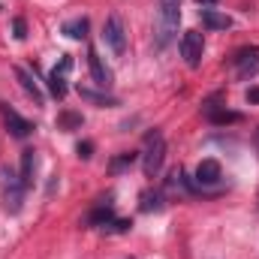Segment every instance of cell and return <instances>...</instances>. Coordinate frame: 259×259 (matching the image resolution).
Returning <instances> with one entry per match:
<instances>
[{
  "label": "cell",
  "instance_id": "cb8c5ba5",
  "mask_svg": "<svg viewBox=\"0 0 259 259\" xmlns=\"http://www.w3.org/2000/svg\"><path fill=\"white\" fill-rule=\"evenodd\" d=\"M247 103H259V88H250L247 91Z\"/></svg>",
  "mask_w": 259,
  "mask_h": 259
},
{
  "label": "cell",
  "instance_id": "7c38bea8",
  "mask_svg": "<svg viewBox=\"0 0 259 259\" xmlns=\"http://www.w3.org/2000/svg\"><path fill=\"white\" fill-rule=\"evenodd\" d=\"M199 15H202V24H205V27H211V30H226V27H232V18H229L226 12H217V9H202Z\"/></svg>",
  "mask_w": 259,
  "mask_h": 259
},
{
  "label": "cell",
  "instance_id": "ac0fdd59",
  "mask_svg": "<svg viewBox=\"0 0 259 259\" xmlns=\"http://www.w3.org/2000/svg\"><path fill=\"white\" fill-rule=\"evenodd\" d=\"M133 163H136V154H118V157H115V160L109 163V172H112V175H118V172L130 169Z\"/></svg>",
  "mask_w": 259,
  "mask_h": 259
},
{
  "label": "cell",
  "instance_id": "8fae6325",
  "mask_svg": "<svg viewBox=\"0 0 259 259\" xmlns=\"http://www.w3.org/2000/svg\"><path fill=\"white\" fill-rule=\"evenodd\" d=\"M24 190H27V187H24V184H21V178H18V181H12V175H9V184H6V211H9V214H18V211H21V199H24Z\"/></svg>",
  "mask_w": 259,
  "mask_h": 259
},
{
  "label": "cell",
  "instance_id": "9a60e30c",
  "mask_svg": "<svg viewBox=\"0 0 259 259\" xmlns=\"http://www.w3.org/2000/svg\"><path fill=\"white\" fill-rule=\"evenodd\" d=\"M78 97L88 100V103H94V106H118L115 97H109V94H97V91H91V88H78Z\"/></svg>",
  "mask_w": 259,
  "mask_h": 259
},
{
  "label": "cell",
  "instance_id": "30bf717a",
  "mask_svg": "<svg viewBox=\"0 0 259 259\" xmlns=\"http://www.w3.org/2000/svg\"><path fill=\"white\" fill-rule=\"evenodd\" d=\"M205 118H208L211 124H217V127H226V124H238V121H241V115H238V112L220 109V106H214V103H208V106H205Z\"/></svg>",
  "mask_w": 259,
  "mask_h": 259
},
{
  "label": "cell",
  "instance_id": "603a6c76",
  "mask_svg": "<svg viewBox=\"0 0 259 259\" xmlns=\"http://www.w3.org/2000/svg\"><path fill=\"white\" fill-rule=\"evenodd\" d=\"M12 30H15V39H24V36H27V24H24V18H12Z\"/></svg>",
  "mask_w": 259,
  "mask_h": 259
},
{
  "label": "cell",
  "instance_id": "484cf974",
  "mask_svg": "<svg viewBox=\"0 0 259 259\" xmlns=\"http://www.w3.org/2000/svg\"><path fill=\"white\" fill-rule=\"evenodd\" d=\"M253 142H256V151H259V130H256V139H253Z\"/></svg>",
  "mask_w": 259,
  "mask_h": 259
},
{
  "label": "cell",
  "instance_id": "277c9868",
  "mask_svg": "<svg viewBox=\"0 0 259 259\" xmlns=\"http://www.w3.org/2000/svg\"><path fill=\"white\" fill-rule=\"evenodd\" d=\"M232 66H235V75L238 78H250L259 72V49L250 46V49H241L232 55Z\"/></svg>",
  "mask_w": 259,
  "mask_h": 259
},
{
  "label": "cell",
  "instance_id": "e0dca14e",
  "mask_svg": "<svg viewBox=\"0 0 259 259\" xmlns=\"http://www.w3.org/2000/svg\"><path fill=\"white\" fill-rule=\"evenodd\" d=\"M64 33L69 39H84V36H88V18H72V21H66Z\"/></svg>",
  "mask_w": 259,
  "mask_h": 259
},
{
  "label": "cell",
  "instance_id": "4fadbf2b",
  "mask_svg": "<svg viewBox=\"0 0 259 259\" xmlns=\"http://www.w3.org/2000/svg\"><path fill=\"white\" fill-rule=\"evenodd\" d=\"M33 172H36V151L27 148V151H21V184L24 187L33 184Z\"/></svg>",
  "mask_w": 259,
  "mask_h": 259
},
{
  "label": "cell",
  "instance_id": "44dd1931",
  "mask_svg": "<svg viewBox=\"0 0 259 259\" xmlns=\"http://www.w3.org/2000/svg\"><path fill=\"white\" fill-rule=\"evenodd\" d=\"M130 226H133L130 220H109L103 229H106L109 235H121V232H130Z\"/></svg>",
  "mask_w": 259,
  "mask_h": 259
},
{
  "label": "cell",
  "instance_id": "d6986e66",
  "mask_svg": "<svg viewBox=\"0 0 259 259\" xmlns=\"http://www.w3.org/2000/svg\"><path fill=\"white\" fill-rule=\"evenodd\" d=\"M58 127L61 130H78L81 127V115H75V112H61V115H58Z\"/></svg>",
  "mask_w": 259,
  "mask_h": 259
},
{
  "label": "cell",
  "instance_id": "3957f363",
  "mask_svg": "<svg viewBox=\"0 0 259 259\" xmlns=\"http://www.w3.org/2000/svg\"><path fill=\"white\" fill-rule=\"evenodd\" d=\"M103 42H106L115 55H124V52H127V30H124L121 15L112 12V15L103 21Z\"/></svg>",
  "mask_w": 259,
  "mask_h": 259
},
{
  "label": "cell",
  "instance_id": "5bb4252c",
  "mask_svg": "<svg viewBox=\"0 0 259 259\" xmlns=\"http://www.w3.org/2000/svg\"><path fill=\"white\" fill-rule=\"evenodd\" d=\"M109 220H112V202H106V199H103V202L88 214V220H84V223H88V226H106Z\"/></svg>",
  "mask_w": 259,
  "mask_h": 259
},
{
  "label": "cell",
  "instance_id": "9c48e42d",
  "mask_svg": "<svg viewBox=\"0 0 259 259\" xmlns=\"http://www.w3.org/2000/svg\"><path fill=\"white\" fill-rule=\"evenodd\" d=\"M15 78H18V84L24 88V94H27V97H33V103H36V106H42V103H46V97H42L39 84L33 81V75H30L24 66H15Z\"/></svg>",
  "mask_w": 259,
  "mask_h": 259
},
{
  "label": "cell",
  "instance_id": "d4e9b609",
  "mask_svg": "<svg viewBox=\"0 0 259 259\" xmlns=\"http://www.w3.org/2000/svg\"><path fill=\"white\" fill-rule=\"evenodd\" d=\"M196 3H202V6H214V3H220V0H196Z\"/></svg>",
  "mask_w": 259,
  "mask_h": 259
},
{
  "label": "cell",
  "instance_id": "2e32d148",
  "mask_svg": "<svg viewBox=\"0 0 259 259\" xmlns=\"http://www.w3.org/2000/svg\"><path fill=\"white\" fill-rule=\"evenodd\" d=\"M66 72H61V69H52L49 72V91H52V97H58V100H64L66 97Z\"/></svg>",
  "mask_w": 259,
  "mask_h": 259
},
{
  "label": "cell",
  "instance_id": "52a82bcc",
  "mask_svg": "<svg viewBox=\"0 0 259 259\" xmlns=\"http://www.w3.org/2000/svg\"><path fill=\"white\" fill-rule=\"evenodd\" d=\"M220 178H223V172H220V163L217 160H202L196 166V190L205 187V184H217Z\"/></svg>",
  "mask_w": 259,
  "mask_h": 259
},
{
  "label": "cell",
  "instance_id": "6da1fadb",
  "mask_svg": "<svg viewBox=\"0 0 259 259\" xmlns=\"http://www.w3.org/2000/svg\"><path fill=\"white\" fill-rule=\"evenodd\" d=\"M178 21H181V9L175 0H163L157 6V21H154V39H157V49H166L175 33H178Z\"/></svg>",
  "mask_w": 259,
  "mask_h": 259
},
{
  "label": "cell",
  "instance_id": "5b68a950",
  "mask_svg": "<svg viewBox=\"0 0 259 259\" xmlns=\"http://www.w3.org/2000/svg\"><path fill=\"white\" fill-rule=\"evenodd\" d=\"M202 52H205L202 33L187 30V33L181 36V58L187 61V66H199V64H202Z\"/></svg>",
  "mask_w": 259,
  "mask_h": 259
},
{
  "label": "cell",
  "instance_id": "ffe728a7",
  "mask_svg": "<svg viewBox=\"0 0 259 259\" xmlns=\"http://www.w3.org/2000/svg\"><path fill=\"white\" fill-rule=\"evenodd\" d=\"M163 208V196L160 193H142V211H160Z\"/></svg>",
  "mask_w": 259,
  "mask_h": 259
},
{
  "label": "cell",
  "instance_id": "7402d4cb",
  "mask_svg": "<svg viewBox=\"0 0 259 259\" xmlns=\"http://www.w3.org/2000/svg\"><path fill=\"white\" fill-rule=\"evenodd\" d=\"M75 154H78L81 160H91V154H94V142H78V145H75Z\"/></svg>",
  "mask_w": 259,
  "mask_h": 259
},
{
  "label": "cell",
  "instance_id": "8992f818",
  "mask_svg": "<svg viewBox=\"0 0 259 259\" xmlns=\"http://www.w3.org/2000/svg\"><path fill=\"white\" fill-rule=\"evenodd\" d=\"M0 115H3V121H6V130L15 136V139H27L30 133H33V124L30 121H24L15 109H9L6 103H0Z\"/></svg>",
  "mask_w": 259,
  "mask_h": 259
},
{
  "label": "cell",
  "instance_id": "7a4b0ae2",
  "mask_svg": "<svg viewBox=\"0 0 259 259\" xmlns=\"http://www.w3.org/2000/svg\"><path fill=\"white\" fill-rule=\"evenodd\" d=\"M163 160H166V142H163V136L154 130V133H148V139H145V154H142V172L148 175V178H154L160 169H163Z\"/></svg>",
  "mask_w": 259,
  "mask_h": 259
},
{
  "label": "cell",
  "instance_id": "ba28073f",
  "mask_svg": "<svg viewBox=\"0 0 259 259\" xmlns=\"http://www.w3.org/2000/svg\"><path fill=\"white\" fill-rule=\"evenodd\" d=\"M88 66H91V75H94V81L106 91L109 84H112V72H109V66L103 64V58L97 55V49H88Z\"/></svg>",
  "mask_w": 259,
  "mask_h": 259
}]
</instances>
